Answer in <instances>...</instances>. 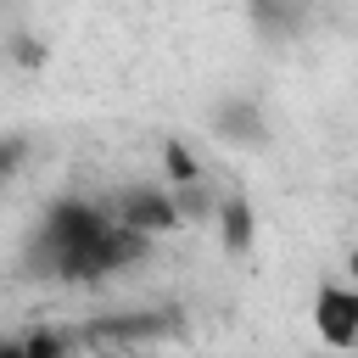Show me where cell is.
I'll return each instance as SVG.
<instances>
[{
	"label": "cell",
	"instance_id": "obj_3",
	"mask_svg": "<svg viewBox=\"0 0 358 358\" xmlns=\"http://www.w3.org/2000/svg\"><path fill=\"white\" fill-rule=\"evenodd\" d=\"M213 224H218V241H224V252H229V257L252 252V241H257V224H252V207H246V196H224V201H218V213H213Z\"/></svg>",
	"mask_w": 358,
	"mask_h": 358
},
{
	"label": "cell",
	"instance_id": "obj_1",
	"mask_svg": "<svg viewBox=\"0 0 358 358\" xmlns=\"http://www.w3.org/2000/svg\"><path fill=\"white\" fill-rule=\"evenodd\" d=\"M112 213H117L123 224H134L140 235H151V241H162V235H173V229L185 224L168 179H162V185H123V190L112 196Z\"/></svg>",
	"mask_w": 358,
	"mask_h": 358
},
{
	"label": "cell",
	"instance_id": "obj_2",
	"mask_svg": "<svg viewBox=\"0 0 358 358\" xmlns=\"http://www.w3.org/2000/svg\"><path fill=\"white\" fill-rule=\"evenodd\" d=\"M313 336L324 347H358V280H324L313 291Z\"/></svg>",
	"mask_w": 358,
	"mask_h": 358
},
{
	"label": "cell",
	"instance_id": "obj_4",
	"mask_svg": "<svg viewBox=\"0 0 358 358\" xmlns=\"http://www.w3.org/2000/svg\"><path fill=\"white\" fill-rule=\"evenodd\" d=\"M341 274H347V280H358V241L347 246V268H341Z\"/></svg>",
	"mask_w": 358,
	"mask_h": 358
}]
</instances>
